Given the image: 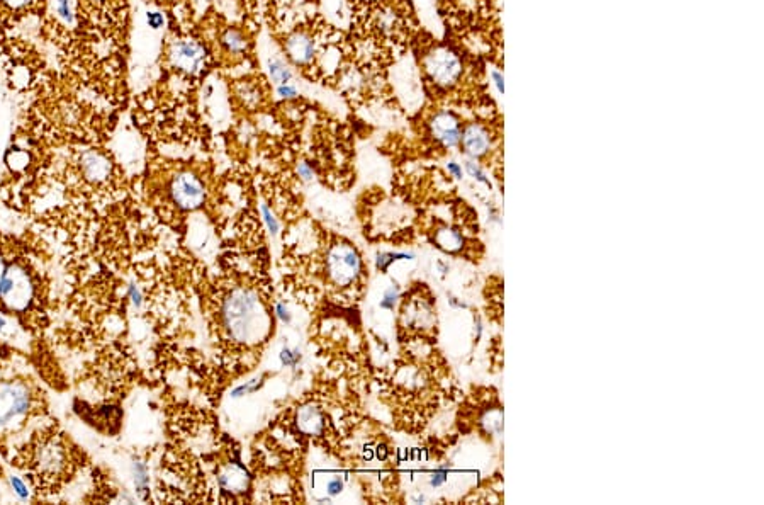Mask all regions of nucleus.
<instances>
[{"label":"nucleus","instance_id":"f8f14e48","mask_svg":"<svg viewBox=\"0 0 764 505\" xmlns=\"http://www.w3.org/2000/svg\"><path fill=\"white\" fill-rule=\"evenodd\" d=\"M462 142H464V148L469 155L473 156H481L488 152L489 148V137L484 132L481 126H469L462 134Z\"/></svg>","mask_w":764,"mask_h":505},{"label":"nucleus","instance_id":"39448f33","mask_svg":"<svg viewBox=\"0 0 764 505\" xmlns=\"http://www.w3.org/2000/svg\"><path fill=\"white\" fill-rule=\"evenodd\" d=\"M0 296L4 303L12 310H23L33 298V285L28 272L21 267H12L4 272L2 285H0Z\"/></svg>","mask_w":764,"mask_h":505},{"label":"nucleus","instance_id":"a878e982","mask_svg":"<svg viewBox=\"0 0 764 505\" xmlns=\"http://www.w3.org/2000/svg\"><path fill=\"white\" fill-rule=\"evenodd\" d=\"M282 363L284 364H294L296 359L291 358V352L289 351H284L282 352Z\"/></svg>","mask_w":764,"mask_h":505},{"label":"nucleus","instance_id":"ddd939ff","mask_svg":"<svg viewBox=\"0 0 764 505\" xmlns=\"http://www.w3.org/2000/svg\"><path fill=\"white\" fill-rule=\"evenodd\" d=\"M298 425L304 434H309V435L320 434L323 429L321 413L318 412L316 407L301 408L298 413Z\"/></svg>","mask_w":764,"mask_h":505},{"label":"nucleus","instance_id":"b1692460","mask_svg":"<svg viewBox=\"0 0 764 505\" xmlns=\"http://www.w3.org/2000/svg\"><path fill=\"white\" fill-rule=\"evenodd\" d=\"M264 215H265V218H267V223L270 226V230H272V233L277 232V223H275V220L272 216H270V213H269V210L265 206H264Z\"/></svg>","mask_w":764,"mask_h":505},{"label":"nucleus","instance_id":"1a4fd4ad","mask_svg":"<svg viewBox=\"0 0 764 505\" xmlns=\"http://www.w3.org/2000/svg\"><path fill=\"white\" fill-rule=\"evenodd\" d=\"M77 164L82 172V177L89 182H104L109 179L112 171V164L109 156L100 150H95V148L80 152Z\"/></svg>","mask_w":764,"mask_h":505},{"label":"nucleus","instance_id":"9d476101","mask_svg":"<svg viewBox=\"0 0 764 505\" xmlns=\"http://www.w3.org/2000/svg\"><path fill=\"white\" fill-rule=\"evenodd\" d=\"M431 132H434L436 140H440L445 147H456L461 140V128L458 121L451 112H439L431 123Z\"/></svg>","mask_w":764,"mask_h":505},{"label":"nucleus","instance_id":"6e6552de","mask_svg":"<svg viewBox=\"0 0 764 505\" xmlns=\"http://www.w3.org/2000/svg\"><path fill=\"white\" fill-rule=\"evenodd\" d=\"M170 193L173 201L183 210H195L204 203V186L190 172H182L173 177Z\"/></svg>","mask_w":764,"mask_h":505},{"label":"nucleus","instance_id":"aec40b11","mask_svg":"<svg viewBox=\"0 0 764 505\" xmlns=\"http://www.w3.org/2000/svg\"><path fill=\"white\" fill-rule=\"evenodd\" d=\"M466 167H467V171H469L470 176L474 177V179H478V181L486 182V184H489V181L486 179V177H484V174H483L481 171H479L478 165H474L473 162H467V164H466Z\"/></svg>","mask_w":764,"mask_h":505},{"label":"nucleus","instance_id":"f3484780","mask_svg":"<svg viewBox=\"0 0 764 505\" xmlns=\"http://www.w3.org/2000/svg\"><path fill=\"white\" fill-rule=\"evenodd\" d=\"M221 483L226 489L242 491L247 487V473L242 468H230L228 472L221 477Z\"/></svg>","mask_w":764,"mask_h":505},{"label":"nucleus","instance_id":"f03ea898","mask_svg":"<svg viewBox=\"0 0 764 505\" xmlns=\"http://www.w3.org/2000/svg\"><path fill=\"white\" fill-rule=\"evenodd\" d=\"M167 62L173 72L195 77L206 67L208 51L198 39L176 38L167 46Z\"/></svg>","mask_w":764,"mask_h":505},{"label":"nucleus","instance_id":"412c9836","mask_svg":"<svg viewBox=\"0 0 764 505\" xmlns=\"http://www.w3.org/2000/svg\"><path fill=\"white\" fill-rule=\"evenodd\" d=\"M342 489H343V483L340 482L338 478H335V480H331V482L328 483V491H330V495L340 494V491H342Z\"/></svg>","mask_w":764,"mask_h":505},{"label":"nucleus","instance_id":"a211bd4d","mask_svg":"<svg viewBox=\"0 0 764 505\" xmlns=\"http://www.w3.org/2000/svg\"><path fill=\"white\" fill-rule=\"evenodd\" d=\"M436 243L448 252H456L462 247V237L456 230H440L436 235Z\"/></svg>","mask_w":764,"mask_h":505},{"label":"nucleus","instance_id":"9b49d317","mask_svg":"<svg viewBox=\"0 0 764 505\" xmlns=\"http://www.w3.org/2000/svg\"><path fill=\"white\" fill-rule=\"evenodd\" d=\"M287 53H289V56L296 63H309L314 56L313 39L303 33L292 34L289 41H287Z\"/></svg>","mask_w":764,"mask_h":505},{"label":"nucleus","instance_id":"0eeeda50","mask_svg":"<svg viewBox=\"0 0 764 505\" xmlns=\"http://www.w3.org/2000/svg\"><path fill=\"white\" fill-rule=\"evenodd\" d=\"M426 70L436 84L448 85L461 75L462 65L456 53H452L447 48H440L426 58Z\"/></svg>","mask_w":764,"mask_h":505},{"label":"nucleus","instance_id":"f257e3e1","mask_svg":"<svg viewBox=\"0 0 764 505\" xmlns=\"http://www.w3.org/2000/svg\"><path fill=\"white\" fill-rule=\"evenodd\" d=\"M225 325L231 337L240 342H257L269 330V317L253 291L237 289L226 299Z\"/></svg>","mask_w":764,"mask_h":505},{"label":"nucleus","instance_id":"20e7f679","mask_svg":"<svg viewBox=\"0 0 764 505\" xmlns=\"http://www.w3.org/2000/svg\"><path fill=\"white\" fill-rule=\"evenodd\" d=\"M29 390L23 383L0 385V429H7L19 422L29 410Z\"/></svg>","mask_w":764,"mask_h":505},{"label":"nucleus","instance_id":"2eb2a0df","mask_svg":"<svg viewBox=\"0 0 764 505\" xmlns=\"http://www.w3.org/2000/svg\"><path fill=\"white\" fill-rule=\"evenodd\" d=\"M221 43L230 55H242L247 50V38L238 29H228L222 34Z\"/></svg>","mask_w":764,"mask_h":505},{"label":"nucleus","instance_id":"423d86ee","mask_svg":"<svg viewBox=\"0 0 764 505\" xmlns=\"http://www.w3.org/2000/svg\"><path fill=\"white\" fill-rule=\"evenodd\" d=\"M328 272L336 285H348L360 272V259L348 245H336L328 254Z\"/></svg>","mask_w":764,"mask_h":505},{"label":"nucleus","instance_id":"cd10ccee","mask_svg":"<svg viewBox=\"0 0 764 505\" xmlns=\"http://www.w3.org/2000/svg\"><path fill=\"white\" fill-rule=\"evenodd\" d=\"M2 277H4V264H2V260H0V285H2Z\"/></svg>","mask_w":764,"mask_h":505},{"label":"nucleus","instance_id":"dca6fc26","mask_svg":"<svg viewBox=\"0 0 764 505\" xmlns=\"http://www.w3.org/2000/svg\"><path fill=\"white\" fill-rule=\"evenodd\" d=\"M269 72H270V77H272V80L277 85L289 84L291 78H292L291 68L287 67L286 62H284V60H281V58L270 60V62H269Z\"/></svg>","mask_w":764,"mask_h":505},{"label":"nucleus","instance_id":"5701e85b","mask_svg":"<svg viewBox=\"0 0 764 505\" xmlns=\"http://www.w3.org/2000/svg\"><path fill=\"white\" fill-rule=\"evenodd\" d=\"M298 171H299V176H303V179L306 181H309L313 177V171L308 167V164H301Z\"/></svg>","mask_w":764,"mask_h":505},{"label":"nucleus","instance_id":"4be33fe9","mask_svg":"<svg viewBox=\"0 0 764 505\" xmlns=\"http://www.w3.org/2000/svg\"><path fill=\"white\" fill-rule=\"evenodd\" d=\"M493 80H495V85L497 87V92L503 94L505 92V84H503V75H501L500 72L495 70L493 72Z\"/></svg>","mask_w":764,"mask_h":505},{"label":"nucleus","instance_id":"4468645a","mask_svg":"<svg viewBox=\"0 0 764 505\" xmlns=\"http://www.w3.org/2000/svg\"><path fill=\"white\" fill-rule=\"evenodd\" d=\"M61 467H63V451H61V447L53 446V444L46 446L41 458H39V468L43 472L56 473L60 472Z\"/></svg>","mask_w":764,"mask_h":505},{"label":"nucleus","instance_id":"bb28decb","mask_svg":"<svg viewBox=\"0 0 764 505\" xmlns=\"http://www.w3.org/2000/svg\"><path fill=\"white\" fill-rule=\"evenodd\" d=\"M277 312H279V315H281V319H282V320H289V315H287V310H284L282 304H279V307H277Z\"/></svg>","mask_w":764,"mask_h":505},{"label":"nucleus","instance_id":"6ab92c4d","mask_svg":"<svg viewBox=\"0 0 764 505\" xmlns=\"http://www.w3.org/2000/svg\"><path fill=\"white\" fill-rule=\"evenodd\" d=\"M277 95L282 99H294V97H298V89H296L291 82L289 84L277 85Z\"/></svg>","mask_w":764,"mask_h":505},{"label":"nucleus","instance_id":"393cba45","mask_svg":"<svg viewBox=\"0 0 764 505\" xmlns=\"http://www.w3.org/2000/svg\"><path fill=\"white\" fill-rule=\"evenodd\" d=\"M448 172H452L456 177H462V169L458 167L457 164H453V162L448 164Z\"/></svg>","mask_w":764,"mask_h":505},{"label":"nucleus","instance_id":"7ed1b4c3","mask_svg":"<svg viewBox=\"0 0 764 505\" xmlns=\"http://www.w3.org/2000/svg\"><path fill=\"white\" fill-rule=\"evenodd\" d=\"M46 0H0V36L14 34L26 21L43 16Z\"/></svg>","mask_w":764,"mask_h":505}]
</instances>
